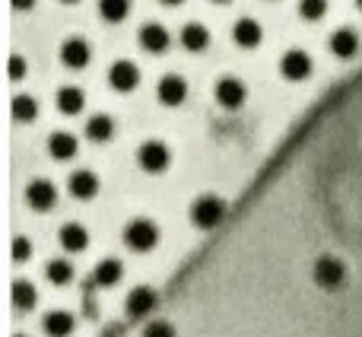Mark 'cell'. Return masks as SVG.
Listing matches in <instances>:
<instances>
[{"label": "cell", "instance_id": "obj_1", "mask_svg": "<svg viewBox=\"0 0 362 337\" xmlns=\"http://www.w3.org/2000/svg\"><path fill=\"white\" fill-rule=\"evenodd\" d=\"M226 210H229V204H226L219 194L213 191H204L197 194V198L191 200V210H187V217H191L194 229H216L219 223L226 219Z\"/></svg>", "mask_w": 362, "mask_h": 337}, {"label": "cell", "instance_id": "obj_26", "mask_svg": "<svg viewBox=\"0 0 362 337\" xmlns=\"http://www.w3.org/2000/svg\"><path fill=\"white\" fill-rule=\"evenodd\" d=\"M131 6H134V0H99V16L112 25L124 23L131 16Z\"/></svg>", "mask_w": 362, "mask_h": 337}, {"label": "cell", "instance_id": "obj_10", "mask_svg": "<svg viewBox=\"0 0 362 337\" xmlns=\"http://www.w3.org/2000/svg\"><path fill=\"white\" fill-rule=\"evenodd\" d=\"M93 61V45L83 35H70L61 42V64L67 70H86Z\"/></svg>", "mask_w": 362, "mask_h": 337}, {"label": "cell", "instance_id": "obj_30", "mask_svg": "<svg viewBox=\"0 0 362 337\" xmlns=\"http://www.w3.org/2000/svg\"><path fill=\"white\" fill-rule=\"evenodd\" d=\"M25 74H29V64H25V57L23 55H10V80L19 83Z\"/></svg>", "mask_w": 362, "mask_h": 337}, {"label": "cell", "instance_id": "obj_6", "mask_svg": "<svg viewBox=\"0 0 362 337\" xmlns=\"http://www.w3.org/2000/svg\"><path fill=\"white\" fill-rule=\"evenodd\" d=\"M315 74V61L305 48H289L280 57V76L289 83H305Z\"/></svg>", "mask_w": 362, "mask_h": 337}, {"label": "cell", "instance_id": "obj_17", "mask_svg": "<svg viewBox=\"0 0 362 337\" xmlns=\"http://www.w3.org/2000/svg\"><path fill=\"white\" fill-rule=\"evenodd\" d=\"M121 280H124V264H121V258L108 255V258H102V261H95L93 283L99 290H112V287H118Z\"/></svg>", "mask_w": 362, "mask_h": 337}, {"label": "cell", "instance_id": "obj_22", "mask_svg": "<svg viewBox=\"0 0 362 337\" xmlns=\"http://www.w3.org/2000/svg\"><path fill=\"white\" fill-rule=\"evenodd\" d=\"M54 105L61 115L74 118V115H80L83 108H86V93H83L80 86H61L54 93Z\"/></svg>", "mask_w": 362, "mask_h": 337}, {"label": "cell", "instance_id": "obj_28", "mask_svg": "<svg viewBox=\"0 0 362 337\" xmlns=\"http://www.w3.org/2000/svg\"><path fill=\"white\" fill-rule=\"evenodd\" d=\"M144 337H178V328L172 325L169 319H146V325H144Z\"/></svg>", "mask_w": 362, "mask_h": 337}, {"label": "cell", "instance_id": "obj_18", "mask_svg": "<svg viewBox=\"0 0 362 337\" xmlns=\"http://www.w3.org/2000/svg\"><path fill=\"white\" fill-rule=\"evenodd\" d=\"M45 147H48V156L54 159V163H70V159H76V153H80V140L70 131H54Z\"/></svg>", "mask_w": 362, "mask_h": 337}, {"label": "cell", "instance_id": "obj_24", "mask_svg": "<svg viewBox=\"0 0 362 337\" xmlns=\"http://www.w3.org/2000/svg\"><path fill=\"white\" fill-rule=\"evenodd\" d=\"M74 277H76V270L67 258H48V264H45V280H48L51 287L64 290L74 283Z\"/></svg>", "mask_w": 362, "mask_h": 337}, {"label": "cell", "instance_id": "obj_2", "mask_svg": "<svg viewBox=\"0 0 362 337\" xmlns=\"http://www.w3.org/2000/svg\"><path fill=\"white\" fill-rule=\"evenodd\" d=\"M121 242L131 251H137V255H146V251H153L159 245V223L150 217L127 219L124 229H121Z\"/></svg>", "mask_w": 362, "mask_h": 337}, {"label": "cell", "instance_id": "obj_8", "mask_svg": "<svg viewBox=\"0 0 362 337\" xmlns=\"http://www.w3.org/2000/svg\"><path fill=\"white\" fill-rule=\"evenodd\" d=\"M156 309H159V293L150 283H137V287L124 296V312L131 315V319H153Z\"/></svg>", "mask_w": 362, "mask_h": 337}, {"label": "cell", "instance_id": "obj_29", "mask_svg": "<svg viewBox=\"0 0 362 337\" xmlns=\"http://www.w3.org/2000/svg\"><path fill=\"white\" fill-rule=\"evenodd\" d=\"M32 255H35V245H32L25 236H13V249H10L13 264H25V261H32Z\"/></svg>", "mask_w": 362, "mask_h": 337}, {"label": "cell", "instance_id": "obj_15", "mask_svg": "<svg viewBox=\"0 0 362 337\" xmlns=\"http://www.w3.org/2000/svg\"><path fill=\"white\" fill-rule=\"evenodd\" d=\"M232 42H235L238 48H245V51H255L257 45L264 42V25L257 23L255 16L235 19V25H232Z\"/></svg>", "mask_w": 362, "mask_h": 337}, {"label": "cell", "instance_id": "obj_21", "mask_svg": "<svg viewBox=\"0 0 362 337\" xmlns=\"http://www.w3.org/2000/svg\"><path fill=\"white\" fill-rule=\"evenodd\" d=\"M83 134H86L93 144H108V140H115V134H118V121H115L112 115H105V112L89 115Z\"/></svg>", "mask_w": 362, "mask_h": 337}, {"label": "cell", "instance_id": "obj_4", "mask_svg": "<svg viewBox=\"0 0 362 337\" xmlns=\"http://www.w3.org/2000/svg\"><path fill=\"white\" fill-rule=\"evenodd\" d=\"M172 147L165 144V140H159V137H150V140H144V144L137 147V166H140V172H146V175H163V172H169L172 168Z\"/></svg>", "mask_w": 362, "mask_h": 337}, {"label": "cell", "instance_id": "obj_19", "mask_svg": "<svg viewBox=\"0 0 362 337\" xmlns=\"http://www.w3.org/2000/svg\"><path fill=\"white\" fill-rule=\"evenodd\" d=\"M42 331L48 337H70L76 331V319L67 309H48L42 315Z\"/></svg>", "mask_w": 362, "mask_h": 337}, {"label": "cell", "instance_id": "obj_27", "mask_svg": "<svg viewBox=\"0 0 362 337\" xmlns=\"http://www.w3.org/2000/svg\"><path fill=\"white\" fill-rule=\"evenodd\" d=\"M327 0H299V16L305 19V23H321V19L327 16Z\"/></svg>", "mask_w": 362, "mask_h": 337}, {"label": "cell", "instance_id": "obj_20", "mask_svg": "<svg viewBox=\"0 0 362 337\" xmlns=\"http://www.w3.org/2000/svg\"><path fill=\"white\" fill-rule=\"evenodd\" d=\"M178 42H181V48H185V51L200 55V51L210 48L213 35H210V29H206L204 23H185V25H181V32H178Z\"/></svg>", "mask_w": 362, "mask_h": 337}, {"label": "cell", "instance_id": "obj_5", "mask_svg": "<svg viewBox=\"0 0 362 337\" xmlns=\"http://www.w3.org/2000/svg\"><path fill=\"white\" fill-rule=\"evenodd\" d=\"M23 200H25V207L29 210H35V213H48V210H54L57 207V185L51 178H32L29 185H25V191H23Z\"/></svg>", "mask_w": 362, "mask_h": 337}, {"label": "cell", "instance_id": "obj_32", "mask_svg": "<svg viewBox=\"0 0 362 337\" xmlns=\"http://www.w3.org/2000/svg\"><path fill=\"white\" fill-rule=\"evenodd\" d=\"M159 4H165V6H181L185 0H159Z\"/></svg>", "mask_w": 362, "mask_h": 337}, {"label": "cell", "instance_id": "obj_11", "mask_svg": "<svg viewBox=\"0 0 362 337\" xmlns=\"http://www.w3.org/2000/svg\"><path fill=\"white\" fill-rule=\"evenodd\" d=\"M105 76L115 93H134V89L140 86V67L134 61H127V57H118V61L108 67Z\"/></svg>", "mask_w": 362, "mask_h": 337}, {"label": "cell", "instance_id": "obj_31", "mask_svg": "<svg viewBox=\"0 0 362 337\" xmlns=\"http://www.w3.org/2000/svg\"><path fill=\"white\" fill-rule=\"evenodd\" d=\"M10 4H13V10L23 13V10H32V6L38 4V0H10Z\"/></svg>", "mask_w": 362, "mask_h": 337}, {"label": "cell", "instance_id": "obj_35", "mask_svg": "<svg viewBox=\"0 0 362 337\" xmlns=\"http://www.w3.org/2000/svg\"><path fill=\"white\" fill-rule=\"evenodd\" d=\"M13 337H29V334H13Z\"/></svg>", "mask_w": 362, "mask_h": 337}, {"label": "cell", "instance_id": "obj_14", "mask_svg": "<svg viewBox=\"0 0 362 337\" xmlns=\"http://www.w3.org/2000/svg\"><path fill=\"white\" fill-rule=\"evenodd\" d=\"M327 48H331L334 57H340V61H350V57L359 55L362 42H359L356 29H350V25H340V29L331 32V38H327Z\"/></svg>", "mask_w": 362, "mask_h": 337}, {"label": "cell", "instance_id": "obj_23", "mask_svg": "<svg viewBox=\"0 0 362 337\" xmlns=\"http://www.w3.org/2000/svg\"><path fill=\"white\" fill-rule=\"evenodd\" d=\"M10 302H13L16 312H32V309L38 306V287L32 280H13Z\"/></svg>", "mask_w": 362, "mask_h": 337}, {"label": "cell", "instance_id": "obj_9", "mask_svg": "<svg viewBox=\"0 0 362 337\" xmlns=\"http://www.w3.org/2000/svg\"><path fill=\"white\" fill-rule=\"evenodd\" d=\"M187 96H191V86H187V80L181 74H165L159 76L156 83V99L159 105L165 108H181L187 102Z\"/></svg>", "mask_w": 362, "mask_h": 337}, {"label": "cell", "instance_id": "obj_25", "mask_svg": "<svg viewBox=\"0 0 362 337\" xmlns=\"http://www.w3.org/2000/svg\"><path fill=\"white\" fill-rule=\"evenodd\" d=\"M13 121H19V125H32V121L38 118V99L35 96H25V93H19V96H13Z\"/></svg>", "mask_w": 362, "mask_h": 337}, {"label": "cell", "instance_id": "obj_3", "mask_svg": "<svg viewBox=\"0 0 362 337\" xmlns=\"http://www.w3.org/2000/svg\"><path fill=\"white\" fill-rule=\"evenodd\" d=\"M346 277H350V270H346V261L337 255H321L315 258V268H312V280L318 283L321 290H327V293H337V290L346 287Z\"/></svg>", "mask_w": 362, "mask_h": 337}, {"label": "cell", "instance_id": "obj_7", "mask_svg": "<svg viewBox=\"0 0 362 337\" xmlns=\"http://www.w3.org/2000/svg\"><path fill=\"white\" fill-rule=\"evenodd\" d=\"M213 99H216L219 108L226 112H238V108L248 102V86L238 76H219L216 86H213Z\"/></svg>", "mask_w": 362, "mask_h": 337}, {"label": "cell", "instance_id": "obj_33", "mask_svg": "<svg viewBox=\"0 0 362 337\" xmlns=\"http://www.w3.org/2000/svg\"><path fill=\"white\" fill-rule=\"evenodd\" d=\"M61 4L64 6H74V4H80V0H61Z\"/></svg>", "mask_w": 362, "mask_h": 337}, {"label": "cell", "instance_id": "obj_13", "mask_svg": "<svg viewBox=\"0 0 362 337\" xmlns=\"http://www.w3.org/2000/svg\"><path fill=\"white\" fill-rule=\"evenodd\" d=\"M137 42L146 55H165L172 45V32L163 23H144L137 32Z\"/></svg>", "mask_w": 362, "mask_h": 337}, {"label": "cell", "instance_id": "obj_36", "mask_svg": "<svg viewBox=\"0 0 362 337\" xmlns=\"http://www.w3.org/2000/svg\"><path fill=\"white\" fill-rule=\"evenodd\" d=\"M356 6H359V10H362V0H356Z\"/></svg>", "mask_w": 362, "mask_h": 337}, {"label": "cell", "instance_id": "obj_34", "mask_svg": "<svg viewBox=\"0 0 362 337\" xmlns=\"http://www.w3.org/2000/svg\"><path fill=\"white\" fill-rule=\"evenodd\" d=\"M213 4H232V0H213Z\"/></svg>", "mask_w": 362, "mask_h": 337}, {"label": "cell", "instance_id": "obj_16", "mask_svg": "<svg viewBox=\"0 0 362 337\" xmlns=\"http://www.w3.org/2000/svg\"><path fill=\"white\" fill-rule=\"evenodd\" d=\"M57 242H61V249L67 255H83L89 249V229L83 223H76V219H70V223H64L57 229Z\"/></svg>", "mask_w": 362, "mask_h": 337}, {"label": "cell", "instance_id": "obj_12", "mask_svg": "<svg viewBox=\"0 0 362 337\" xmlns=\"http://www.w3.org/2000/svg\"><path fill=\"white\" fill-rule=\"evenodd\" d=\"M99 191H102V178L93 168H76V172L67 175V194L74 200H93L99 198Z\"/></svg>", "mask_w": 362, "mask_h": 337}]
</instances>
